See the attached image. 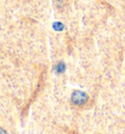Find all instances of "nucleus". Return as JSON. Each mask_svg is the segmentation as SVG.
<instances>
[{
	"label": "nucleus",
	"mask_w": 125,
	"mask_h": 134,
	"mask_svg": "<svg viewBox=\"0 0 125 134\" xmlns=\"http://www.w3.org/2000/svg\"><path fill=\"white\" fill-rule=\"evenodd\" d=\"M0 134H9V133L5 129H3L2 127H0Z\"/></svg>",
	"instance_id": "nucleus-4"
},
{
	"label": "nucleus",
	"mask_w": 125,
	"mask_h": 134,
	"mask_svg": "<svg viewBox=\"0 0 125 134\" xmlns=\"http://www.w3.org/2000/svg\"><path fill=\"white\" fill-rule=\"evenodd\" d=\"M53 29H54L55 30H57V31H62V30L65 29V26L62 25V23L55 22L54 24H53Z\"/></svg>",
	"instance_id": "nucleus-3"
},
{
	"label": "nucleus",
	"mask_w": 125,
	"mask_h": 134,
	"mask_svg": "<svg viewBox=\"0 0 125 134\" xmlns=\"http://www.w3.org/2000/svg\"><path fill=\"white\" fill-rule=\"evenodd\" d=\"M65 71H66V65H65V63L61 62V63H59L56 66V71L58 74H62Z\"/></svg>",
	"instance_id": "nucleus-2"
},
{
	"label": "nucleus",
	"mask_w": 125,
	"mask_h": 134,
	"mask_svg": "<svg viewBox=\"0 0 125 134\" xmlns=\"http://www.w3.org/2000/svg\"><path fill=\"white\" fill-rule=\"evenodd\" d=\"M70 101L75 106H81V105L86 104V102L88 101V96L83 91H78V90H76V91H74L73 93L71 94Z\"/></svg>",
	"instance_id": "nucleus-1"
}]
</instances>
